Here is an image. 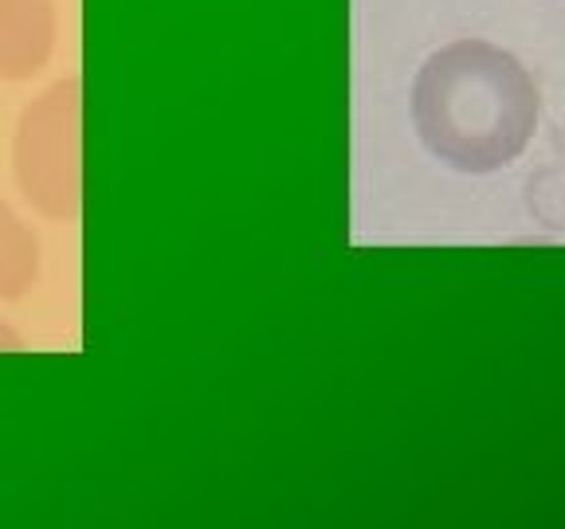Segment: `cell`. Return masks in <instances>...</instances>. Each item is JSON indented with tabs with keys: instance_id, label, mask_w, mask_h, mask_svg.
I'll return each mask as SVG.
<instances>
[{
	"instance_id": "1",
	"label": "cell",
	"mask_w": 565,
	"mask_h": 529,
	"mask_svg": "<svg viewBox=\"0 0 565 529\" xmlns=\"http://www.w3.org/2000/svg\"><path fill=\"white\" fill-rule=\"evenodd\" d=\"M413 122L424 150L459 173L511 165L534 138L539 90L511 52L459 40L424 63L413 83Z\"/></svg>"
},
{
	"instance_id": "4",
	"label": "cell",
	"mask_w": 565,
	"mask_h": 529,
	"mask_svg": "<svg viewBox=\"0 0 565 529\" xmlns=\"http://www.w3.org/2000/svg\"><path fill=\"white\" fill-rule=\"evenodd\" d=\"M40 279V244L9 204H0V299H24Z\"/></svg>"
},
{
	"instance_id": "2",
	"label": "cell",
	"mask_w": 565,
	"mask_h": 529,
	"mask_svg": "<svg viewBox=\"0 0 565 529\" xmlns=\"http://www.w3.org/2000/svg\"><path fill=\"white\" fill-rule=\"evenodd\" d=\"M83 83L63 79L20 115L12 169L32 208L75 220L83 208Z\"/></svg>"
},
{
	"instance_id": "3",
	"label": "cell",
	"mask_w": 565,
	"mask_h": 529,
	"mask_svg": "<svg viewBox=\"0 0 565 529\" xmlns=\"http://www.w3.org/2000/svg\"><path fill=\"white\" fill-rule=\"evenodd\" d=\"M55 52L52 0H0V79L20 83Z\"/></svg>"
},
{
	"instance_id": "5",
	"label": "cell",
	"mask_w": 565,
	"mask_h": 529,
	"mask_svg": "<svg viewBox=\"0 0 565 529\" xmlns=\"http://www.w3.org/2000/svg\"><path fill=\"white\" fill-rule=\"evenodd\" d=\"M0 349H24V342H20V334H17V330H9V326H4V322H0Z\"/></svg>"
}]
</instances>
